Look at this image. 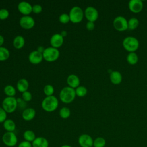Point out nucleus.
I'll return each instance as SVG.
<instances>
[{
  "mask_svg": "<svg viewBox=\"0 0 147 147\" xmlns=\"http://www.w3.org/2000/svg\"><path fill=\"white\" fill-rule=\"evenodd\" d=\"M76 96L75 88L69 86L63 87L60 92L59 96L60 100L65 103H69L72 102Z\"/></svg>",
  "mask_w": 147,
  "mask_h": 147,
  "instance_id": "1",
  "label": "nucleus"
},
{
  "mask_svg": "<svg viewBox=\"0 0 147 147\" xmlns=\"http://www.w3.org/2000/svg\"><path fill=\"white\" fill-rule=\"evenodd\" d=\"M59 101L57 98L53 95L46 96L42 101L41 107L47 112L55 111L58 106Z\"/></svg>",
  "mask_w": 147,
  "mask_h": 147,
  "instance_id": "2",
  "label": "nucleus"
},
{
  "mask_svg": "<svg viewBox=\"0 0 147 147\" xmlns=\"http://www.w3.org/2000/svg\"><path fill=\"white\" fill-rule=\"evenodd\" d=\"M2 108L6 113L14 112L17 107L18 101L14 96H7L2 101Z\"/></svg>",
  "mask_w": 147,
  "mask_h": 147,
  "instance_id": "3",
  "label": "nucleus"
},
{
  "mask_svg": "<svg viewBox=\"0 0 147 147\" xmlns=\"http://www.w3.org/2000/svg\"><path fill=\"white\" fill-rule=\"evenodd\" d=\"M59 55L60 52L58 49L52 47L46 48L42 52L43 59L49 62H52L56 60L59 58Z\"/></svg>",
  "mask_w": 147,
  "mask_h": 147,
  "instance_id": "4",
  "label": "nucleus"
},
{
  "mask_svg": "<svg viewBox=\"0 0 147 147\" xmlns=\"http://www.w3.org/2000/svg\"><path fill=\"white\" fill-rule=\"evenodd\" d=\"M124 48L128 52H134L139 47V42L138 40L132 36L126 37L122 42Z\"/></svg>",
  "mask_w": 147,
  "mask_h": 147,
  "instance_id": "5",
  "label": "nucleus"
},
{
  "mask_svg": "<svg viewBox=\"0 0 147 147\" xmlns=\"http://www.w3.org/2000/svg\"><path fill=\"white\" fill-rule=\"evenodd\" d=\"M84 13L81 7L79 6H74L71 8L69 13L70 21L74 23L80 22L83 18Z\"/></svg>",
  "mask_w": 147,
  "mask_h": 147,
  "instance_id": "6",
  "label": "nucleus"
},
{
  "mask_svg": "<svg viewBox=\"0 0 147 147\" xmlns=\"http://www.w3.org/2000/svg\"><path fill=\"white\" fill-rule=\"evenodd\" d=\"M2 140L3 143L7 147H13L14 146L18 141L17 137L14 132H5L2 137Z\"/></svg>",
  "mask_w": 147,
  "mask_h": 147,
  "instance_id": "7",
  "label": "nucleus"
},
{
  "mask_svg": "<svg viewBox=\"0 0 147 147\" xmlns=\"http://www.w3.org/2000/svg\"><path fill=\"white\" fill-rule=\"evenodd\" d=\"M114 28L118 31L122 32L128 29L127 21L123 16H118L113 21Z\"/></svg>",
  "mask_w": 147,
  "mask_h": 147,
  "instance_id": "8",
  "label": "nucleus"
},
{
  "mask_svg": "<svg viewBox=\"0 0 147 147\" xmlns=\"http://www.w3.org/2000/svg\"><path fill=\"white\" fill-rule=\"evenodd\" d=\"M94 140L87 134H82L78 138V143L81 147H92Z\"/></svg>",
  "mask_w": 147,
  "mask_h": 147,
  "instance_id": "9",
  "label": "nucleus"
},
{
  "mask_svg": "<svg viewBox=\"0 0 147 147\" xmlns=\"http://www.w3.org/2000/svg\"><path fill=\"white\" fill-rule=\"evenodd\" d=\"M34 20L30 16H24L20 19V25L24 29H31L34 26Z\"/></svg>",
  "mask_w": 147,
  "mask_h": 147,
  "instance_id": "10",
  "label": "nucleus"
},
{
  "mask_svg": "<svg viewBox=\"0 0 147 147\" xmlns=\"http://www.w3.org/2000/svg\"><path fill=\"white\" fill-rule=\"evenodd\" d=\"M84 15L88 21L94 22L98 19L99 14L98 10L95 7L88 6L85 9Z\"/></svg>",
  "mask_w": 147,
  "mask_h": 147,
  "instance_id": "11",
  "label": "nucleus"
},
{
  "mask_svg": "<svg viewBox=\"0 0 147 147\" xmlns=\"http://www.w3.org/2000/svg\"><path fill=\"white\" fill-rule=\"evenodd\" d=\"M28 59L29 61L34 64H37L41 63L43 59L42 53L36 51H32L28 56Z\"/></svg>",
  "mask_w": 147,
  "mask_h": 147,
  "instance_id": "12",
  "label": "nucleus"
},
{
  "mask_svg": "<svg viewBox=\"0 0 147 147\" xmlns=\"http://www.w3.org/2000/svg\"><path fill=\"white\" fill-rule=\"evenodd\" d=\"M128 6L130 11L137 13L142 10L144 5L141 0H131L129 1Z\"/></svg>",
  "mask_w": 147,
  "mask_h": 147,
  "instance_id": "13",
  "label": "nucleus"
},
{
  "mask_svg": "<svg viewBox=\"0 0 147 147\" xmlns=\"http://www.w3.org/2000/svg\"><path fill=\"white\" fill-rule=\"evenodd\" d=\"M18 9L24 16H29L32 11V6L28 2L21 1L18 5Z\"/></svg>",
  "mask_w": 147,
  "mask_h": 147,
  "instance_id": "14",
  "label": "nucleus"
},
{
  "mask_svg": "<svg viewBox=\"0 0 147 147\" xmlns=\"http://www.w3.org/2000/svg\"><path fill=\"white\" fill-rule=\"evenodd\" d=\"M64 42V38L59 33H55L52 36L50 39V43L52 47L58 48L62 45Z\"/></svg>",
  "mask_w": 147,
  "mask_h": 147,
  "instance_id": "15",
  "label": "nucleus"
},
{
  "mask_svg": "<svg viewBox=\"0 0 147 147\" xmlns=\"http://www.w3.org/2000/svg\"><path fill=\"white\" fill-rule=\"evenodd\" d=\"M35 115H36V110L32 107L25 109L22 113V118L26 121H31L34 118Z\"/></svg>",
  "mask_w": 147,
  "mask_h": 147,
  "instance_id": "16",
  "label": "nucleus"
},
{
  "mask_svg": "<svg viewBox=\"0 0 147 147\" xmlns=\"http://www.w3.org/2000/svg\"><path fill=\"white\" fill-rule=\"evenodd\" d=\"M32 147H48L49 142L47 138L43 137H38L32 142Z\"/></svg>",
  "mask_w": 147,
  "mask_h": 147,
  "instance_id": "17",
  "label": "nucleus"
},
{
  "mask_svg": "<svg viewBox=\"0 0 147 147\" xmlns=\"http://www.w3.org/2000/svg\"><path fill=\"white\" fill-rule=\"evenodd\" d=\"M67 82L69 87L73 88H76L79 86L80 80L77 75L75 74H71L68 76Z\"/></svg>",
  "mask_w": 147,
  "mask_h": 147,
  "instance_id": "18",
  "label": "nucleus"
},
{
  "mask_svg": "<svg viewBox=\"0 0 147 147\" xmlns=\"http://www.w3.org/2000/svg\"><path fill=\"white\" fill-rule=\"evenodd\" d=\"M110 79L114 84H119L121 83L122 76L121 74L118 71H112L110 75Z\"/></svg>",
  "mask_w": 147,
  "mask_h": 147,
  "instance_id": "19",
  "label": "nucleus"
},
{
  "mask_svg": "<svg viewBox=\"0 0 147 147\" xmlns=\"http://www.w3.org/2000/svg\"><path fill=\"white\" fill-rule=\"evenodd\" d=\"M29 87V83L28 80L24 78L20 79L17 83V90L21 92H24L27 91Z\"/></svg>",
  "mask_w": 147,
  "mask_h": 147,
  "instance_id": "20",
  "label": "nucleus"
},
{
  "mask_svg": "<svg viewBox=\"0 0 147 147\" xmlns=\"http://www.w3.org/2000/svg\"><path fill=\"white\" fill-rule=\"evenodd\" d=\"M3 127L6 131L14 132L16 129V125L15 122L10 119H6L3 122Z\"/></svg>",
  "mask_w": 147,
  "mask_h": 147,
  "instance_id": "21",
  "label": "nucleus"
},
{
  "mask_svg": "<svg viewBox=\"0 0 147 147\" xmlns=\"http://www.w3.org/2000/svg\"><path fill=\"white\" fill-rule=\"evenodd\" d=\"M25 44V39L22 36H17L13 40V45L17 49H20Z\"/></svg>",
  "mask_w": 147,
  "mask_h": 147,
  "instance_id": "22",
  "label": "nucleus"
},
{
  "mask_svg": "<svg viewBox=\"0 0 147 147\" xmlns=\"http://www.w3.org/2000/svg\"><path fill=\"white\" fill-rule=\"evenodd\" d=\"M23 137L25 141L30 142H32L36 138L34 132L30 130H25L23 133Z\"/></svg>",
  "mask_w": 147,
  "mask_h": 147,
  "instance_id": "23",
  "label": "nucleus"
},
{
  "mask_svg": "<svg viewBox=\"0 0 147 147\" xmlns=\"http://www.w3.org/2000/svg\"><path fill=\"white\" fill-rule=\"evenodd\" d=\"M127 61L131 65L136 64L138 60V57L135 52H130L127 56Z\"/></svg>",
  "mask_w": 147,
  "mask_h": 147,
  "instance_id": "24",
  "label": "nucleus"
},
{
  "mask_svg": "<svg viewBox=\"0 0 147 147\" xmlns=\"http://www.w3.org/2000/svg\"><path fill=\"white\" fill-rule=\"evenodd\" d=\"M10 56V52L8 49L3 47H0V61L6 60Z\"/></svg>",
  "mask_w": 147,
  "mask_h": 147,
  "instance_id": "25",
  "label": "nucleus"
},
{
  "mask_svg": "<svg viewBox=\"0 0 147 147\" xmlns=\"http://www.w3.org/2000/svg\"><path fill=\"white\" fill-rule=\"evenodd\" d=\"M139 24V21L136 17H132L127 21L128 29L130 30H133L137 28Z\"/></svg>",
  "mask_w": 147,
  "mask_h": 147,
  "instance_id": "26",
  "label": "nucleus"
},
{
  "mask_svg": "<svg viewBox=\"0 0 147 147\" xmlns=\"http://www.w3.org/2000/svg\"><path fill=\"white\" fill-rule=\"evenodd\" d=\"M106 145V140L102 137H98L94 140L93 147H105Z\"/></svg>",
  "mask_w": 147,
  "mask_h": 147,
  "instance_id": "27",
  "label": "nucleus"
},
{
  "mask_svg": "<svg viewBox=\"0 0 147 147\" xmlns=\"http://www.w3.org/2000/svg\"><path fill=\"white\" fill-rule=\"evenodd\" d=\"M4 92L8 96H14L16 91L15 88L11 85H7L4 88Z\"/></svg>",
  "mask_w": 147,
  "mask_h": 147,
  "instance_id": "28",
  "label": "nucleus"
},
{
  "mask_svg": "<svg viewBox=\"0 0 147 147\" xmlns=\"http://www.w3.org/2000/svg\"><path fill=\"white\" fill-rule=\"evenodd\" d=\"M59 115L63 119L68 118L71 115V110L67 107H63L59 111Z\"/></svg>",
  "mask_w": 147,
  "mask_h": 147,
  "instance_id": "29",
  "label": "nucleus"
},
{
  "mask_svg": "<svg viewBox=\"0 0 147 147\" xmlns=\"http://www.w3.org/2000/svg\"><path fill=\"white\" fill-rule=\"evenodd\" d=\"M75 92H76V95L79 97H83L87 94V90L84 86H79L76 88Z\"/></svg>",
  "mask_w": 147,
  "mask_h": 147,
  "instance_id": "30",
  "label": "nucleus"
},
{
  "mask_svg": "<svg viewBox=\"0 0 147 147\" xmlns=\"http://www.w3.org/2000/svg\"><path fill=\"white\" fill-rule=\"evenodd\" d=\"M44 93L47 96H52L54 92V88L51 84H47L45 86L43 89Z\"/></svg>",
  "mask_w": 147,
  "mask_h": 147,
  "instance_id": "31",
  "label": "nucleus"
},
{
  "mask_svg": "<svg viewBox=\"0 0 147 147\" xmlns=\"http://www.w3.org/2000/svg\"><path fill=\"white\" fill-rule=\"evenodd\" d=\"M59 21L63 24L68 23L70 21L69 14L66 13H63L59 16Z\"/></svg>",
  "mask_w": 147,
  "mask_h": 147,
  "instance_id": "32",
  "label": "nucleus"
},
{
  "mask_svg": "<svg viewBox=\"0 0 147 147\" xmlns=\"http://www.w3.org/2000/svg\"><path fill=\"white\" fill-rule=\"evenodd\" d=\"M22 98L24 101L29 102V101L31 100V99L32 98V95L29 91H26L22 93Z\"/></svg>",
  "mask_w": 147,
  "mask_h": 147,
  "instance_id": "33",
  "label": "nucleus"
},
{
  "mask_svg": "<svg viewBox=\"0 0 147 147\" xmlns=\"http://www.w3.org/2000/svg\"><path fill=\"white\" fill-rule=\"evenodd\" d=\"M9 15V11L6 9H0V20H5L6 19Z\"/></svg>",
  "mask_w": 147,
  "mask_h": 147,
  "instance_id": "34",
  "label": "nucleus"
},
{
  "mask_svg": "<svg viewBox=\"0 0 147 147\" xmlns=\"http://www.w3.org/2000/svg\"><path fill=\"white\" fill-rule=\"evenodd\" d=\"M6 117L7 113L2 107H0V123H3L4 121L6 119Z\"/></svg>",
  "mask_w": 147,
  "mask_h": 147,
  "instance_id": "35",
  "label": "nucleus"
},
{
  "mask_svg": "<svg viewBox=\"0 0 147 147\" xmlns=\"http://www.w3.org/2000/svg\"><path fill=\"white\" fill-rule=\"evenodd\" d=\"M42 10V7L39 4H36L32 6V11L36 14H38L41 13Z\"/></svg>",
  "mask_w": 147,
  "mask_h": 147,
  "instance_id": "36",
  "label": "nucleus"
},
{
  "mask_svg": "<svg viewBox=\"0 0 147 147\" xmlns=\"http://www.w3.org/2000/svg\"><path fill=\"white\" fill-rule=\"evenodd\" d=\"M18 147H32V144L31 142L24 140L18 144Z\"/></svg>",
  "mask_w": 147,
  "mask_h": 147,
  "instance_id": "37",
  "label": "nucleus"
},
{
  "mask_svg": "<svg viewBox=\"0 0 147 147\" xmlns=\"http://www.w3.org/2000/svg\"><path fill=\"white\" fill-rule=\"evenodd\" d=\"M86 27L87 28V30H92L94 28H95V24L93 22H91V21H88L86 24Z\"/></svg>",
  "mask_w": 147,
  "mask_h": 147,
  "instance_id": "38",
  "label": "nucleus"
},
{
  "mask_svg": "<svg viewBox=\"0 0 147 147\" xmlns=\"http://www.w3.org/2000/svg\"><path fill=\"white\" fill-rule=\"evenodd\" d=\"M3 42H4V38L2 35L0 34V47H2Z\"/></svg>",
  "mask_w": 147,
  "mask_h": 147,
  "instance_id": "39",
  "label": "nucleus"
},
{
  "mask_svg": "<svg viewBox=\"0 0 147 147\" xmlns=\"http://www.w3.org/2000/svg\"><path fill=\"white\" fill-rule=\"evenodd\" d=\"M44 49H44L42 46H40V47H38L37 51H39L40 52H41V53H42V52H43V51H44Z\"/></svg>",
  "mask_w": 147,
  "mask_h": 147,
  "instance_id": "40",
  "label": "nucleus"
},
{
  "mask_svg": "<svg viewBox=\"0 0 147 147\" xmlns=\"http://www.w3.org/2000/svg\"><path fill=\"white\" fill-rule=\"evenodd\" d=\"M61 35L64 37V36H65L66 35H67V32L65 31V30H63V31H61Z\"/></svg>",
  "mask_w": 147,
  "mask_h": 147,
  "instance_id": "41",
  "label": "nucleus"
},
{
  "mask_svg": "<svg viewBox=\"0 0 147 147\" xmlns=\"http://www.w3.org/2000/svg\"><path fill=\"white\" fill-rule=\"evenodd\" d=\"M61 147H72L71 146H70L69 145H67V144H64V145H63Z\"/></svg>",
  "mask_w": 147,
  "mask_h": 147,
  "instance_id": "42",
  "label": "nucleus"
},
{
  "mask_svg": "<svg viewBox=\"0 0 147 147\" xmlns=\"http://www.w3.org/2000/svg\"><path fill=\"white\" fill-rule=\"evenodd\" d=\"M6 147H7V146H6Z\"/></svg>",
  "mask_w": 147,
  "mask_h": 147,
  "instance_id": "43",
  "label": "nucleus"
},
{
  "mask_svg": "<svg viewBox=\"0 0 147 147\" xmlns=\"http://www.w3.org/2000/svg\"><path fill=\"white\" fill-rule=\"evenodd\" d=\"M92 147H93V146H92Z\"/></svg>",
  "mask_w": 147,
  "mask_h": 147,
  "instance_id": "44",
  "label": "nucleus"
}]
</instances>
